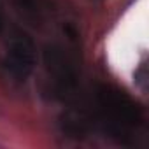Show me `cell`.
I'll return each mask as SVG.
<instances>
[{
	"instance_id": "1",
	"label": "cell",
	"mask_w": 149,
	"mask_h": 149,
	"mask_svg": "<svg viewBox=\"0 0 149 149\" xmlns=\"http://www.w3.org/2000/svg\"><path fill=\"white\" fill-rule=\"evenodd\" d=\"M95 102L98 111V123L111 135H128L142 121L140 107L125 93L114 86L100 84L95 90Z\"/></svg>"
},
{
	"instance_id": "2",
	"label": "cell",
	"mask_w": 149,
	"mask_h": 149,
	"mask_svg": "<svg viewBox=\"0 0 149 149\" xmlns=\"http://www.w3.org/2000/svg\"><path fill=\"white\" fill-rule=\"evenodd\" d=\"M2 37V65L16 81H26L37 61V49L32 37L18 28L6 25L0 32Z\"/></svg>"
},
{
	"instance_id": "3",
	"label": "cell",
	"mask_w": 149,
	"mask_h": 149,
	"mask_svg": "<svg viewBox=\"0 0 149 149\" xmlns=\"http://www.w3.org/2000/svg\"><path fill=\"white\" fill-rule=\"evenodd\" d=\"M44 67L54 83L58 95L68 97L76 91L79 81L77 61L61 44H49L44 49Z\"/></svg>"
},
{
	"instance_id": "4",
	"label": "cell",
	"mask_w": 149,
	"mask_h": 149,
	"mask_svg": "<svg viewBox=\"0 0 149 149\" xmlns=\"http://www.w3.org/2000/svg\"><path fill=\"white\" fill-rule=\"evenodd\" d=\"M14 13L28 25L39 26L46 16V2L44 0H11Z\"/></svg>"
}]
</instances>
